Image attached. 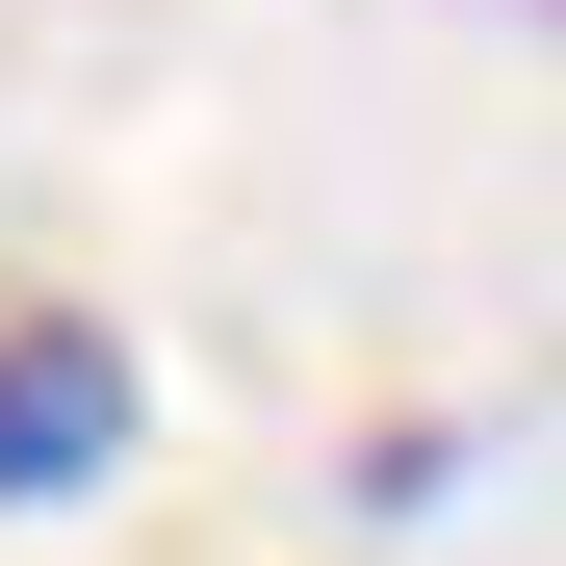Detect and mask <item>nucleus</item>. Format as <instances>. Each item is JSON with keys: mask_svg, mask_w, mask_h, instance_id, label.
Wrapping results in <instances>:
<instances>
[{"mask_svg": "<svg viewBox=\"0 0 566 566\" xmlns=\"http://www.w3.org/2000/svg\"><path fill=\"white\" fill-rule=\"evenodd\" d=\"M129 463V335L104 310H0V515H77Z\"/></svg>", "mask_w": 566, "mask_h": 566, "instance_id": "1", "label": "nucleus"}]
</instances>
